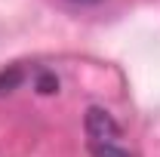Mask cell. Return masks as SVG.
I'll return each mask as SVG.
<instances>
[{
    "label": "cell",
    "instance_id": "obj_1",
    "mask_svg": "<svg viewBox=\"0 0 160 157\" xmlns=\"http://www.w3.org/2000/svg\"><path fill=\"white\" fill-rule=\"evenodd\" d=\"M83 129H86V148L92 157H129L117 120L105 108H89L86 120H83Z\"/></svg>",
    "mask_w": 160,
    "mask_h": 157
},
{
    "label": "cell",
    "instance_id": "obj_2",
    "mask_svg": "<svg viewBox=\"0 0 160 157\" xmlns=\"http://www.w3.org/2000/svg\"><path fill=\"white\" fill-rule=\"evenodd\" d=\"M19 80H22V71H19V68H12L9 74H6V71H0V93H9Z\"/></svg>",
    "mask_w": 160,
    "mask_h": 157
},
{
    "label": "cell",
    "instance_id": "obj_3",
    "mask_svg": "<svg viewBox=\"0 0 160 157\" xmlns=\"http://www.w3.org/2000/svg\"><path fill=\"white\" fill-rule=\"evenodd\" d=\"M37 86H40V93H56V89H59V80L52 77V74H40Z\"/></svg>",
    "mask_w": 160,
    "mask_h": 157
},
{
    "label": "cell",
    "instance_id": "obj_4",
    "mask_svg": "<svg viewBox=\"0 0 160 157\" xmlns=\"http://www.w3.org/2000/svg\"><path fill=\"white\" fill-rule=\"evenodd\" d=\"M71 3H96V0H71Z\"/></svg>",
    "mask_w": 160,
    "mask_h": 157
}]
</instances>
